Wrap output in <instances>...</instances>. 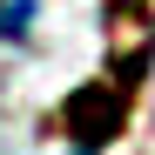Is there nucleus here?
I'll return each mask as SVG.
<instances>
[{
    "instance_id": "1",
    "label": "nucleus",
    "mask_w": 155,
    "mask_h": 155,
    "mask_svg": "<svg viewBox=\"0 0 155 155\" xmlns=\"http://www.w3.org/2000/svg\"><path fill=\"white\" fill-rule=\"evenodd\" d=\"M34 20V0H0V41H20Z\"/></svg>"
}]
</instances>
